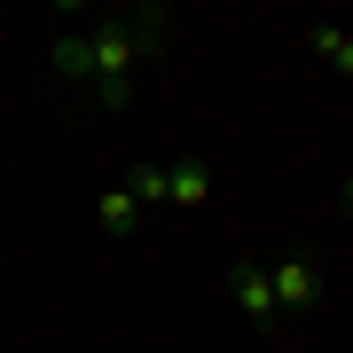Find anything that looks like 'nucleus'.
<instances>
[{
    "label": "nucleus",
    "instance_id": "nucleus-1",
    "mask_svg": "<svg viewBox=\"0 0 353 353\" xmlns=\"http://www.w3.org/2000/svg\"><path fill=\"white\" fill-rule=\"evenodd\" d=\"M157 24L165 16L150 8V16H126V24H110V32H87V87L110 102V110L134 94V63H141V48L157 39Z\"/></svg>",
    "mask_w": 353,
    "mask_h": 353
},
{
    "label": "nucleus",
    "instance_id": "nucleus-3",
    "mask_svg": "<svg viewBox=\"0 0 353 353\" xmlns=\"http://www.w3.org/2000/svg\"><path fill=\"white\" fill-rule=\"evenodd\" d=\"M228 299H236L252 322H275V290H267V267H236V275H228Z\"/></svg>",
    "mask_w": 353,
    "mask_h": 353
},
{
    "label": "nucleus",
    "instance_id": "nucleus-2",
    "mask_svg": "<svg viewBox=\"0 0 353 353\" xmlns=\"http://www.w3.org/2000/svg\"><path fill=\"white\" fill-rule=\"evenodd\" d=\"M267 290H275V314H306V306L322 299V259H283V267H267Z\"/></svg>",
    "mask_w": 353,
    "mask_h": 353
},
{
    "label": "nucleus",
    "instance_id": "nucleus-4",
    "mask_svg": "<svg viewBox=\"0 0 353 353\" xmlns=\"http://www.w3.org/2000/svg\"><path fill=\"white\" fill-rule=\"evenodd\" d=\"M204 196H212V173H204L196 157L165 165V204H204Z\"/></svg>",
    "mask_w": 353,
    "mask_h": 353
},
{
    "label": "nucleus",
    "instance_id": "nucleus-8",
    "mask_svg": "<svg viewBox=\"0 0 353 353\" xmlns=\"http://www.w3.org/2000/svg\"><path fill=\"white\" fill-rule=\"evenodd\" d=\"M55 71H63V79H87V39H55Z\"/></svg>",
    "mask_w": 353,
    "mask_h": 353
},
{
    "label": "nucleus",
    "instance_id": "nucleus-7",
    "mask_svg": "<svg viewBox=\"0 0 353 353\" xmlns=\"http://www.w3.org/2000/svg\"><path fill=\"white\" fill-rule=\"evenodd\" d=\"M94 220H102V228H110V236H126V228H134L141 212H134V196H126V189H110V196H102V204H94Z\"/></svg>",
    "mask_w": 353,
    "mask_h": 353
},
{
    "label": "nucleus",
    "instance_id": "nucleus-5",
    "mask_svg": "<svg viewBox=\"0 0 353 353\" xmlns=\"http://www.w3.org/2000/svg\"><path fill=\"white\" fill-rule=\"evenodd\" d=\"M306 48H314V55H322V63H338V79L353 71V39H345L338 24H314V32H306Z\"/></svg>",
    "mask_w": 353,
    "mask_h": 353
},
{
    "label": "nucleus",
    "instance_id": "nucleus-6",
    "mask_svg": "<svg viewBox=\"0 0 353 353\" xmlns=\"http://www.w3.org/2000/svg\"><path fill=\"white\" fill-rule=\"evenodd\" d=\"M126 196H134V212H157V204H165V165H134Z\"/></svg>",
    "mask_w": 353,
    "mask_h": 353
}]
</instances>
